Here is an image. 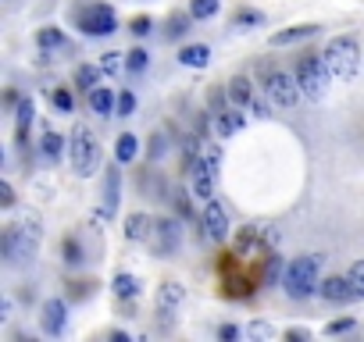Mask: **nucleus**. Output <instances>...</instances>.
I'll return each instance as SVG.
<instances>
[{"mask_svg":"<svg viewBox=\"0 0 364 342\" xmlns=\"http://www.w3.org/2000/svg\"><path fill=\"white\" fill-rule=\"evenodd\" d=\"M36 43L43 47V50H54V47H65V33L61 29H40V36H36Z\"/></svg>","mask_w":364,"mask_h":342,"instance_id":"c756f323","label":"nucleus"},{"mask_svg":"<svg viewBox=\"0 0 364 342\" xmlns=\"http://www.w3.org/2000/svg\"><path fill=\"white\" fill-rule=\"evenodd\" d=\"M186 167H190V197L200 200V204L215 200V175H218V171H211V167L200 160V150H193V153L186 157Z\"/></svg>","mask_w":364,"mask_h":342,"instance_id":"0eeeda50","label":"nucleus"},{"mask_svg":"<svg viewBox=\"0 0 364 342\" xmlns=\"http://www.w3.org/2000/svg\"><path fill=\"white\" fill-rule=\"evenodd\" d=\"M350 328H353V317H339V321H328L325 324V335H343Z\"/></svg>","mask_w":364,"mask_h":342,"instance_id":"f704fd0d","label":"nucleus"},{"mask_svg":"<svg viewBox=\"0 0 364 342\" xmlns=\"http://www.w3.org/2000/svg\"><path fill=\"white\" fill-rule=\"evenodd\" d=\"M286 338H307V331H304V328H289Z\"/></svg>","mask_w":364,"mask_h":342,"instance_id":"a18cd8bd","label":"nucleus"},{"mask_svg":"<svg viewBox=\"0 0 364 342\" xmlns=\"http://www.w3.org/2000/svg\"><path fill=\"white\" fill-rule=\"evenodd\" d=\"M218 335L229 342V338H236V335H240V328H236V324H222V328H218Z\"/></svg>","mask_w":364,"mask_h":342,"instance_id":"79ce46f5","label":"nucleus"},{"mask_svg":"<svg viewBox=\"0 0 364 342\" xmlns=\"http://www.w3.org/2000/svg\"><path fill=\"white\" fill-rule=\"evenodd\" d=\"M200 160H204L211 171H222V146H218V143H200Z\"/></svg>","mask_w":364,"mask_h":342,"instance_id":"c85d7f7f","label":"nucleus"},{"mask_svg":"<svg viewBox=\"0 0 364 342\" xmlns=\"http://www.w3.org/2000/svg\"><path fill=\"white\" fill-rule=\"evenodd\" d=\"M254 22H261V15H250V11H247V15H240L236 26H254Z\"/></svg>","mask_w":364,"mask_h":342,"instance_id":"c03bdc74","label":"nucleus"},{"mask_svg":"<svg viewBox=\"0 0 364 342\" xmlns=\"http://www.w3.org/2000/svg\"><path fill=\"white\" fill-rule=\"evenodd\" d=\"M318 285H321V257L307 253V257H293V260L286 264V275H282L286 296L307 299V296H314Z\"/></svg>","mask_w":364,"mask_h":342,"instance_id":"f03ea898","label":"nucleus"},{"mask_svg":"<svg viewBox=\"0 0 364 342\" xmlns=\"http://www.w3.org/2000/svg\"><path fill=\"white\" fill-rule=\"evenodd\" d=\"M100 75H104V68L97 65H82V68H75V86L82 89V93H93L97 89V82H100Z\"/></svg>","mask_w":364,"mask_h":342,"instance_id":"412c9836","label":"nucleus"},{"mask_svg":"<svg viewBox=\"0 0 364 342\" xmlns=\"http://www.w3.org/2000/svg\"><path fill=\"white\" fill-rule=\"evenodd\" d=\"M72 167H75V175H93L97 171V164H100V143H97V136L86 128V125H75V132H72Z\"/></svg>","mask_w":364,"mask_h":342,"instance_id":"20e7f679","label":"nucleus"},{"mask_svg":"<svg viewBox=\"0 0 364 342\" xmlns=\"http://www.w3.org/2000/svg\"><path fill=\"white\" fill-rule=\"evenodd\" d=\"M40 150H43L47 160H61V153H65V136H61V132H43Z\"/></svg>","mask_w":364,"mask_h":342,"instance_id":"5701e85b","label":"nucleus"},{"mask_svg":"<svg viewBox=\"0 0 364 342\" xmlns=\"http://www.w3.org/2000/svg\"><path fill=\"white\" fill-rule=\"evenodd\" d=\"M318 292H321V299H328V303H350V299H357V296H360V292H357V285L350 282V275H346V278H343V275L321 278Z\"/></svg>","mask_w":364,"mask_h":342,"instance_id":"9b49d317","label":"nucleus"},{"mask_svg":"<svg viewBox=\"0 0 364 342\" xmlns=\"http://www.w3.org/2000/svg\"><path fill=\"white\" fill-rule=\"evenodd\" d=\"M146 65H150V54H146L143 47H136V50H129V54H125V68H129L132 75H136V72H143Z\"/></svg>","mask_w":364,"mask_h":342,"instance_id":"7c9ffc66","label":"nucleus"},{"mask_svg":"<svg viewBox=\"0 0 364 342\" xmlns=\"http://www.w3.org/2000/svg\"><path fill=\"white\" fill-rule=\"evenodd\" d=\"M321 57H325V68H328L332 82H353V79H357L360 50H357V40H353V36H336V40H328V47L321 50Z\"/></svg>","mask_w":364,"mask_h":342,"instance_id":"7ed1b4c3","label":"nucleus"},{"mask_svg":"<svg viewBox=\"0 0 364 342\" xmlns=\"http://www.w3.org/2000/svg\"><path fill=\"white\" fill-rule=\"evenodd\" d=\"M350 282L357 285V292L364 296V260H357L353 267H350Z\"/></svg>","mask_w":364,"mask_h":342,"instance_id":"4c0bfd02","label":"nucleus"},{"mask_svg":"<svg viewBox=\"0 0 364 342\" xmlns=\"http://www.w3.org/2000/svg\"><path fill=\"white\" fill-rule=\"evenodd\" d=\"M296 79H300V89H304L307 100H321L325 89H328V82H332L321 54H304L300 65H296Z\"/></svg>","mask_w":364,"mask_h":342,"instance_id":"39448f33","label":"nucleus"},{"mask_svg":"<svg viewBox=\"0 0 364 342\" xmlns=\"http://www.w3.org/2000/svg\"><path fill=\"white\" fill-rule=\"evenodd\" d=\"M154 253L157 257H168V253H175L178 246H182V225L175 221V218H157V225H154Z\"/></svg>","mask_w":364,"mask_h":342,"instance_id":"9d476101","label":"nucleus"},{"mask_svg":"<svg viewBox=\"0 0 364 342\" xmlns=\"http://www.w3.org/2000/svg\"><path fill=\"white\" fill-rule=\"evenodd\" d=\"M114 111H118V118H129V114L136 111V96H132L129 89H122V93H118V107H114Z\"/></svg>","mask_w":364,"mask_h":342,"instance_id":"2f4dec72","label":"nucleus"},{"mask_svg":"<svg viewBox=\"0 0 364 342\" xmlns=\"http://www.w3.org/2000/svg\"><path fill=\"white\" fill-rule=\"evenodd\" d=\"M178 61L186 65V68H208V61H211V47H204V43L182 47V50H178Z\"/></svg>","mask_w":364,"mask_h":342,"instance_id":"aec40b11","label":"nucleus"},{"mask_svg":"<svg viewBox=\"0 0 364 342\" xmlns=\"http://www.w3.org/2000/svg\"><path fill=\"white\" fill-rule=\"evenodd\" d=\"M164 153V139L161 136H154V146H150V157H161Z\"/></svg>","mask_w":364,"mask_h":342,"instance_id":"37998d69","label":"nucleus"},{"mask_svg":"<svg viewBox=\"0 0 364 342\" xmlns=\"http://www.w3.org/2000/svg\"><path fill=\"white\" fill-rule=\"evenodd\" d=\"M122 65H125V61H122V54H114V50L100 57V68H104V75H114V72H118Z\"/></svg>","mask_w":364,"mask_h":342,"instance_id":"72a5a7b5","label":"nucleus"},{"mask_svg":"<svg viewBox=\"0 0 364 342\" xmlns=\"http://www.w3.org/2000/svg\"><path fill=\"white\" fill-rule=\"evenodd\" d=\"M264 93H268V100H272L275 107H293V104L304 96L296 72H268V75H264Z\"/></svg>","mask_w":364,"mask_h":342,"instance_id":"423d86ee","label":"nucleus"},{"mask_svg":"<svg viewBox=\"0 0 364 342\" xmlns=\"http://www.w3.org/2000/svg\"><path fill=\"white\" fill-rule=\"evenodd\" d=\"M122 204V171L111 164L107 167V179H104V204H100V218H114Z\"/></svg>","mask_w":364,"mask_h":342,"instance_id":"ddd939ff","label":"nucleus"},{"mask_svg":"<svg viewBox=\"0 0 364 342\" xmlns=\"http://www.w3.org/2000/svg\"><path fill=\"white\" fill-rule=\"evenodd\" d=\"M111 289H114V296H118V299H136V296L143 292L139 278H136V275H129V271H118V275H114V282H111Z\"/></svg>","mask_w":364,"mask_h":342,"instance_id":"6ab92c4d","label":"nucleus"},{"mask_svg":"<svg viewBox=\"0 0 364 342\" xmlns=\"http://www.w3.org/2000/svg\"><path fill=\"white\" fill-rule=\"evenodd\" d=\"M250 114H257V118H268V104H264L261 96H254V104H250Z\"/></svg>","mask_w":364,"mask_h":342,"instance_id":"a19ab883","label":"nucleus"},{"mask_svg":"<svg viewBox=\"0 0 364 342\" xmlns=\"http://www.w3.org/2000/svg\"><path fill=\"white\" fill-rule=\"evenodd\" d=\"M65 324H68V307H65L61 299H47V303H43V314H40V328H43L47 335H61Z\"/></svg>","mask_w":364,"mask_h":342,"instance_id":"4468645a","label":"nucleus"},{"mask_svg":"<svg viewBox=\"0 0 364 342\" xmlns=\"http://www.w3.org/2000/svg\"><path fill=\"white\" fill-rule=\"evenodd\" d=\"M50 100H54V107H58V111H65V114L72 111V93H68V89H54V96H50Z\"/></svg>","mask_w":364,"mask_h":342,"instance_id":"c9c22d12","label":"nucleus"},{"mask_svg":"<svg viewBox=\"0 0 364 342\" xmlns=\"http://www.w3.org/2000/svg\"><path fill=\"white\" fill-rule=\"evenodd\" d=\"M33 114H36V107H33V100H18V111H15V121H18V143L26 146V132H29V125H33Z\"/></svg>","mask_w":364,"mask_h":342,"instance_id":"b1692460","label":"nucleus"},{"mask_svg":"<svg viewBox=\"0 0 364 342\" xmlns=\"http://www.w3.org/2000/svg\"><path fill=\"white\" fill-rule=\"evenodd\" d=\"M0 207H15V189H11V182H0Z\"/></svg>","mask_w":364,"mask_h":342,"instance_id":"58836bf2","label":"nucleus"},{"mask_svg":"<svg viewBox=\"0 0 364 342\" xmlns=\"http://www.w3.org/2000/svg\"><path fill=\"white\" fill-rule=\"evenodd\" d=\"M190 15H193L197 22L215 18V15H218V0H190Z\"/></svg>","mask_w":364,"mask_h":342,"instance_id":"bb28decb","label":"nucleus"},{"mask_svg":"<svg viewBox=\"0 0 364 342\" xmlns=\"http://www.w3.org/2000/svg\"><path fill=\"white\" fill-rule=\"evenodd\" d=\"M318 33H321V29L307 22V26H293V29L272 33V40H268V43H272V47H289V43H304V40H314Z\"/></svg>","mask_w":364,"mask_h":342,"instance_id":"f3484780","label":"nucleus"},{"mask_svg":"<svg viewBox=\"0 0 364 342\" xmlns=\"http://www.w3.org/2000/svg\"><path fill=\"white\" fill-rule=\"evenodd\" d=\"M182 299H186V289H182L178 282H164V285L157 289V314H161V317L175 314Z\"/></svg>","mask_w":364,"mask_h":342,"instance_id":"dca6fc26","label":"nucleus"},{"mask_svg":"<svg viewBox=\"0 0 364 342\" xmlns=\"http://www.w3.org/2000/svg\"><path fill=\"white\" fill-rule=\"evenodd\" d=\"M65 260H68V264H79V260H82V250H79L75 239H65Z\"/></svg>","mask_w":364,"mask_h":342,"instance_id":"e433bc0d","label":"nucleus"},{"mask_svg":"<svg viewBox=\"0 0 364 342\" xmlns=\"http://www.w3.org/2000/svg\"><path fill=\"white\" fill-rule=\"evenodd\" d=\"M282 275H286V271H282V257L272 253V264H268V271H264V282L275 285V282H282Z\"/></svg>","mask_w":364,"mask_h":342,"instance_id":"473e14b6","label":"nucleus"},{"mask_svg":"<svg viewBox=\"0 0 364 342\" xmlns=\"http://www.w3.org/2000/svg\"><path fill=\"white\" fill-rule=\"evenodd\" d=\"M243 121H247V118H243V111H240L236 104H232V107H225V104L215 96V132H218L222 139L236 136V132L243 128Z\"/></svg>","mask_w":364,"mask_h":342,"instance_id":"f8f14e48","label":"nucleus"},{"mask_svg":"<svg viewBox=\"0 0 364 342\" xmlns=\"http://www.w3.org/2000/svg\"><path fill=\"white\" fill-rule=\"evenodd\" d=\"M225 93H229V104H236V107H250L254 104V82L247 79V75H236V79H229V86H225Z\"/></svg>","mask_w":364,"mask_h":342,"instance_id":"a211bd4d","label":"nucleus"},{"mask_svg":"<svg viewBox=\"0 0 364 342\" xmlns=\"http://www.w3.org/2000/svg\"><path fill=\"white\" fill-rule=\"evenodd\" d=\"M40 236H43V232H40V218H26V221H18V225H8V228H4V239H0L4 260H8L11 267L33 260L36 250H40Z\"/></svg>","mask_w":364,"mask_h":342,"instance_id":"f257e3e1","label":"nucleus"},{"mask_svg":"<svg viewBox=\"0 0 364 342\" xmlns=\"http://www.w3.org/2000/svg\"><path fill=\"white\" fill-rule=\"evenodd\" d=\"M132 33H136V36H146V33H150V18H146V15H136V18H132Z\"/></svg>","mask_w":364,"mask_h":342,"instance_id":"ea45409f","label":"nucleus"},{"mask_svg":"<svg viewBox=\"0 0 364 342\" xmlns=\"http://www.w3.org/2000/svg\"><path fill=\"white\" fill-rule=\"evenodd\" d=\"M79 26H82L86 36H111V33L118 29V15H114V8H107V4H93L90 11L79 15Z\"/></svg>","mask_w":364,"mask_h":342,"instance_id":"6e6552de","label":"nucleus"},{"mask_svg":"<svg viewBox=\"0 0 364 342\" xmlns=\"http://www.w3.org/2000/svg\"><path fill=\"white\" fill-rule=\"evenodd\" d=\"M90 107H93L97 114H111V111L118 107V100H114V93H111L107 86H97V89L90 93Z\"/></svg>","mask_w":364,"mask_h":342,"instance_id":"4be33fe9","label":"nucleus"},{"mask_svg":"<svg viewBox=\"0 0 364 342\" xmlns=\"http://www.w3.org/2000/svg\"><path fill=\"white\" fill-rule=\"evenodd\" d=\"M154 218L150 214H143V211H136V214H129L125 218V239L129 243H150L154 239Z\"/></svg>","mask_w":364,"mask_h":342,"instance_id":"2eb2a0df","label":"nucleus"},{"mask_svg":"<svg viewBox=\"0 0 364 342\" xmlns=\"http://www.w3.org/2000/svg\"><path fill=\"white\" fill-rule=\"evenodd\" d=\"M136 150H139V143H136V136H118V146H114V157H118V164H129V160H136Z\"/></svg>","mask_w":364,"mask_h":342,"instance_id":"393cba45","label":"nucleus"},{"mask_svg":"<svg viewBox=\"0 0 364 342\" xmlns=\"http://www.w3.org/2000/svg\"><path fill=\"white\" fill-rule=\"evenodd\" d=\"M200 228L211 243H225L229 239V214L218 200H208L204 204V214H200Z\"/></svg>","mask_w":364,"mask_h":342,"instance_id":"1a4fd4ad","label":"nucleus"},{"mask_svg":"<svg viewBox=\"0 0 364 342\" xmlns=\"http://www.w3.org/2000/svg\"><path fill=\"white\" fill-rule=\"evenodd\" d=\"M243 335H247V338H254V342H257V338H261V342H268V338H275L279 331H275V324H268V321H250V324L243 328Z\"/></svg>","mask_w":364,"mask_h":342,"instance_id":"a878e982","label":"nucleus"},{"mask_svg":"<svg viewBox=\"0 0 364 342\" xmlns=\"http://www.w3.org/2000/svg\"><path fill=\"white\" fill-rule=\"evenodd\" d=\"M190 22H193V15H171L168 18V40H182L190 33Z\"/></svg>","mask_w":364,"mask_h":342,"instance_id":"cd10ccee","label":"nucleus"}]
</instances>
